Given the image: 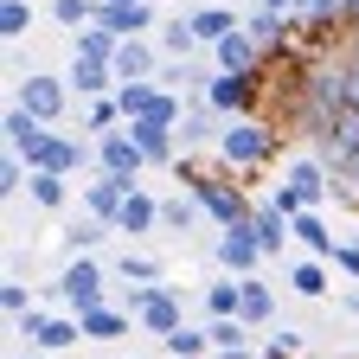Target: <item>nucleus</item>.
<instances>
[{"mask_svg": "<svg viewBox=\"0 0 359 359\" xmlns=\"http://www.w3.org/2000/svg\"><path fill=\"white\" fill-rule=\"evenodd\" d=\"M283 154V135L269 128L263 116H244V122H224V135H218V167L224 173H244V180H257L269 161Z\"/></svg>", "mask_w": 359, "mask_h": 359, "instance_id": "1", "label": "nucleus"}, {"mask_svg": "<svg viewBox=\"0 0 359 359\" xmlns=\"http://www.w3.org/2000/svg\"><path fill=\"white\" fill-rule=\"evenodd\" d=\"M122 308L135 314V327H142V334H154V340H173L180 327H187V289H180V283H154V289H135Z\"/></svg>", "mask_w": 359, "mask_h": 359, "instance_id": "2", "label": "nucleus"}, {"mask_svg": "<svg viewBox=\"0 0 359 359\" xmlns=\"http://www.w3.org/2000/svg\"><path fill=\"white\" fill-rule=\"evenodd\" d=\"M52 295H58L71 314H90V308H103V302H109V269H103L97 257H71V263H65V276L52 283Z\"/></svg>", "mask_w": 359, "mask_h": 359, "instance_id": "3", "label": "nucleus"}, {"mask_svg": "<svg viewBox=\"0 0 359 359\" xmlns=\"http://www.w3.org/2000/svg\"><path fill=\"white\" fill-rule=\"evenodd\" d=\"M205 109H212L218 122H244V116H257V109H263V71H250V77H224V71H212V83H205Z\"/></svg>", "mask_w": 359, "mask_h": 359, "instance_id": "4", "label": "nucleus"}, {"mask_svg": "<svg viewBox=\"0 0 359 359\" xmlns=\"http://www.w3.org/2000/svg\"><path fill=\"white\" fill-rule=\"evenodd\" d=\"M13 103H20V109H32L45 128H58V122H65V109H71V83H65V77H52V71H32V77H20Z\"/></svg>", "mask_w": 359, "mask_h": 359, "instance_id": "5", "label": "nucleus"}, {"mask_svg": "<svg viewBox=\"0 0 359 359\" xmlns=\"http://www.w3.org/2000/svg\"><path fill=\"white\" fill-rule=\"evenodd\" d=\"M212 263L224 269V276H263V244H257V231H250V224H238V231H218V244H212Z\"/></svg>", "mask_w": 359, "mask_h": 359, "instance_id": "6", "label": "nucleus"}, {"mask_svg": "<svg viewBox=\"0 0 359 359\" xmlns=\"http://www.w3.org/2000/svg\"><path fill=\"white\" fill-rule=\"evenodd\" d=\"M13 327H20V340H32V353H65V346L83 340L77 314H45V308H32L26 321H13Z\"/></svg>", "mask_w": 359, "mask_h": 359, "instance_id": "7", "label": "nucleus"}, {"mask_svg": "<svg viewBox=\"0 0 359 359\" xmlns=\"http://www.w3.org/2000/svg\"><path fill=\"white\" fill-rule=\"evenodd\" d=\"M283 187L308 205V212H321L327 199H334V173L321 167V161H314V154H295L289 167H283Z\"/></svg>", "mask_w": 359, "mask_h": 359, "instance_id": "8", "label": "nucleus"}, {"mask_svg": "<svg viewBox=\"0 0 359 359\" xmlns=\"http://www.w3.org/2000/svg\"><path fill=\"white\" fill-rule=\"evenodd\" d=\"M97 173H116V180H135V187H142L148 154L135 148V135H128V128H116V135H103V142H97Z\"/></svg>", "mask_w": 359, "mask_h": 359, "instance_id": "9", "label": "nucleus"}, {"mask_svg": "<svg viewBox=\"0 0 359 359\" xmlns=\"http://www.w3.org/2000/svg\"><path fill=\"white\" fill-rule=\"evenodd\" d=\"M128 193H135V180L90 173V180H83V212H90V218H103V224H116V218H122V205H128Z\"/></svg>", "mask_w": 359, "mask_h": 359, "instance_id": "10", "label": "nucleus"}, {"mask_svg": "<svg viewBox=\"0 0 359 359\" xmlns=\"http://www.w3.org/2000/svg\"><path fill=\"white\" fill-rule=\"evenodd\" d=\"M161 45L154 39H122V52H116V77L122 83H161Z\"/></svg>", "mask_w": 359, "mask_h": 359, "instance_id": "11", "label": "nucleus"}, {"mask_svg": "<svg viewBox=\"0 0 359 359\" xmlns=\"http://www.w3.org/2000/svg\"><path fill=\"white\" fill-rule=\"evenodd\" d=\"M238 321L257 334V327H276V283H263V276H244L238 283Z\"/></svg>", "mask_w": 359, "mask_h": 359, "instance_id": "12", "label": "nucleus"}, {"mask_svg": "<svg viewBox=\"0 0 359 359\" xmlns=\"http://www.w3.org/2000/svg\"><path fill=\"white\" fill-rule=\"evenodd\" d=\"M0 135H7V154L32 161V154L45 148V135H52V128H45V122H39L32 109H20V103H13V109H7V122H0Z\"/></svg>", "mask_w": 359, "mask_h": 359, "instance_id": "13", "label": "nucleus"}, {"mask_svg": "<svg viewBox=\"0 0 359 359\" xmlns=\"http://www.w3.org/2000/svg\"><path fill=\"white\" fill-rule=\"evenodd\" d=\"M250 231H257V244H263V257H289V244H295V218H283L269 199H257V218H250Z\"/></svg>", "mask_w": 359, "mask_h": 359, "instance_id": "14", "label": "nucleus"}, {"mask_svg": "<svg viewBox=\"0 0 359 359\" xmlns=\"http://www.w3.org/2000/svg\"><path fill=\"white\" fill-rule=\"evenodd\" d=\"M65 83H71V97H83V103H97V97H116V90H122V77H116L109 65H90V58H71Z\"/></svg>", "mask_w": 359, "mask_h": 359, "instance_id": "15", "label": "nucleus"}, {"mask_svg": "<svg viewBox=\"0 0 359 359\" xmlns=\"http://www.w3.org/2000/svg\"><path fill=\"white\" fill-rule=\"evenodd\" d=\"M187 26H193V39H199V52H218V45L231 39L244 20H238L231 7H193V13H187Z\"/></svg>", "mask_w": 359, "mask_h": 359, "instance_id": "16", "label": "nucleus"}, {"mask_svg": "<svg viewBox=\"0 0 359 359\" xmlns=\"http://www.w3.org/2000/svg\"><path fill=\"white\" fill-rule=\"evenodd\" d=\"M148 231H161V199L148 187H135L128 205H122V218H116V238H148Z\"/></svg>", "mask_w": 359, "mask_h": 359, "instance_id": "17", "label": "nucleus"}, {"mask_svg": "<svg viewBox=\"0 0 359 359\" xmlns=\"http://www.w3.org/2000/svg\"><path fill=\"white\" fill-rule=\"evenodd\" d=\"M327 289H334V263H321V257H295V263H289V295L321 302Z\"/></svg>", "mask_w": 359, "mask_h": 359, "instance_id": "18", "label": "nucleus"}, {"mask_svg": "<svg viewBox=\"0 0 359 359\" xmlns=\"http://www.w3.org/2000/svg\"><path fill=\"white\" fill-rule=\"evenodd\" d=\"M116 238V224H103V218H90V212H77V218H65V231H58V244L71 250V257H90L97 244H109Z\"/></svg>", "mask_w": 359, "mask_h": 359, "instance_id": "19", "label": "nucleus"}, {"mask_svg": "<svg viewBox=\"0 0 359 359\" xmlns=\"http://www.w3.org/2000/svg\"><path fill=\"white\" fill-rule=\"evenodd\" d=\"M97 26L116 32V39H148V32H161L154 26V7H97Z\"/></svg>", "mask_w": 359, "mask_h": 359, "instance_id": "20", "label": "nucleus"}, {"mask_svg": "<svg viewBox=\"0 0 359 359\" xmlns=\"http://www.w3.org/2000/svg\"><path fill=\"white\" fill-rule=\"evenodd\" d=\"M218 116L205 109V103H187V116H180V148L187 154H199V148H218Z\"/></svg>", "mask_w": 359, "mask_h": 359, "instance_id": "21", "label": "nucleus"}, {"mask_svg": "<svg viewBox=\"0 0 359 359\" xmlns=\"http://www.w3.org/2000/svg\"><path fill=\"white\" fill-rule=\"evenodd\" d=\"M77 327H83V340H122V334L135 327V314H128V308H116V302H103V308L77 314Z\"/></svg>", "mask_w": 359, "mask_h": 359, "instance_id": "22", "label": "nucleus"}, {"mask_svg": "<svg viewBox=\"0 0 359 359\" xmlns=\"http://www.w3.org/2000/svg\"><path fill=\"white\" fill-rule=\"evenodd\" d=\"M295 244H302L308 257L334 263V250H340L346 238H334V231H327V218H321V212H302V218H295Z\"/></svg>", "mask_w": 359, "mask_h": 359, "instance_id": "23", "label": "nucleus"}, {"mask_svg": "<svg viewBox=\"0 0 359 359\" xmlns=\"http://www.w3.org/2000/svg\"><path fill=\"white\" fill-rule=\"evenodd\" d=\"M116 52H122V39H116V32H103V26L71 32V58H90V65H109V71H116Z\"/></svg>", "mask_w": 359, "mask_h": 359, "instance_id": "24", "label": "nucleus"}, {"mask_svg": "<svg viewBox=\"0 0 359 359\" xmlns=\"http://www.w3.org/2000/svg\"><path fill=\"white\" fill-rule=\"evenodd\" d=\"M116 276H122V283L154 289V283H167V269H161V257H154V250H122V257H116Z\"/></svg>", "mask_w": 359, "mask_h": 359, "instance_id": "25", "label": "nucleus"}, {"mask_svg": "<svg viewBox=\"0 0 359 359\" xmlns=\"http://www.w3.org/2000/svg\"><path fill=\"white\" fill-rule=\"evenodd\" d=\"M199 218H205V205H199L193 193H167V199H161V231H193Z\"/></svg>", "mask_w": 359, "mask_h": 359, "instance_id": "26", "label": "nucleus"}, {"mask_svg": "<svg viewBox=\"0 0 359 359\" xmlns=\"http://www.w3.org/2000/svg\"><path fill=\"white\" fill-rule=\"evenodd\" d=\"M161 346H167V359H212V353H218V346H212V327H193V321L180 327L173 340H161Z\"/></svg>", "mask_w": 359, "mask_h": 359, "instance_id": "27", "label": "nucleus"}, {"mask_svg": "<svg viewBox=\"0 0 359 359\" xmlns=\"http://www.w3.org/2000/svg\"><path fill=\"white\" fill-rule=\"evenodd\" d=\"M154 45H161V58H173V65H193V52H199V39H193V26H187V20H167Z\"/></svg>", "mask_w": 359, "mask_h": 359, "instance_id": "28", "label": "nucleus"}, {"mask_svg": "<svg viewBox=\"0 0 359 359\" xmlns=\"http://www.w3.org/2000/svg\"><path fill=\"white\" fill-rule=\"evenodd\" d=\"M26 193H32L39 212H65V205H71V180H65V173H32Z\"/></svg>", "mask_w": 359, "mask_h": 359, "instance_id": "29", "label": "nucleus"}, {"mask_svg": "<svg viewBox=\"0 0 359 359\" xmlns=\"http://www.w3.org/2000/svg\"><path fill=\"white\" fill-rule=\"evenodd\" d=\"M116 128H122V103H116V97L83 103V135H97V142H103V135H116Z\"/></svg>", "mask_w": 359, "mask_h": 359, "instance_id": "30", "label": "nucleus"}, {"mask_svg": "<svg viewBox=\"0 0 359 359\" xmlns=\"http://www.w3.org/2000/svg\"><path fill=\"white\" fill-rule=\"evenodd\" d=\"M205 314H212V321H238V276L205 283Z\"/></svg>", "mask_w": 359, "mask_h": 359, "instance_id": "31", "label": "nucleus"}, {"mask_svg": "<svg viewBox=\"0 0 359 359\" xmlns=\"http://www.w3.org/2000/svg\"><path fill=\"white\" fill-rule=\"evenodd\" d=\"M32 0H0V39H7V45H20L26 32H32Z\"/></svg>", "mask_w": 359, "mask_h": 359, "instance_id": "32", "label": "nucleus"}, {"mask_svg": "<svg viewBox=\"0 0 359 359\" xmlns=\"http://www.w3.org/2000/svg\"><path fill=\"white\" fill-rule=\"evenodd\" d=\"M97 7L103 0H52V20L65 32H83V26H97Z\"/></svg>", "mask_w": 359, "mask_h": 359, "instance_id": "33", "label": "nucleus"}, {"mask_svg": "<svg viewBox=\"0 0 359 359\" xmlns=\"http://www.w3.org/2000/svg\"><path fill=\"white\" fill-rule=\"evenodd\" d=\"M302 346H308V334H302V327H289V321H276V327H269V340H263V353H269V359H302Z\"/></svg>", "mask_w": 359, "mask_h": 359, "instance_id": "34", "label": "nucleus"}, {"mask_svg": "<svg viewBox=\"0 0 359 359\" xmlns=\"http://www.w3.org/2000/svg\"><path fill=\"white\" fill-rule=\"evenodd\" d=\"M212 346H218V353H257L244 321H212Z\"/></svg>", "mask_w": 359, "mask_h": 359, "instance_id": "35", "label": "nucleus"}, {"mask_svg": "<svg viewBox=\"0 0 359 359\" xmlns=\"http://www.w3.org/2000/svg\"><path fill=\"white\" fill-rule=\"evenodd\" d=\"M0 308H7V314H13V321H26V314H32L39 302H32V289H26L20 276H7V283H0Z\"/></svg>", "mask_w": 359, "mask_h": 359, "instance_id": "36", "label": "nucleus"}, {"mask_svg": "<svg viewBox=\"0 0 359 359\" xmlns=\"http://www.w3.org/2000/svg\"><path fill=\"white\" fill-rule=\"evenodd\" d=\"M334 65H340V83H346V103L359 109V45H353V39L334 52Z\"/></svg>", "mask_w": 359, "mask_h": 359, "instance_id": "37", "label": "nucleus"}, {"mask_svg": "<svg viewBox=\"0 0 359 359\" xmlns=\"http://www.w3.org/2000/svg\"><path fill=\"white\" fill-rule=\"evenodd\" d=\"M334 276H346V283L359 289V244H340V250H334Z\"/></svg>", "mask_w": 359, "mask_h": 359, "instance_id": "38", "label": "nucleus"}, {"mask_svg": "<svg viewBox=\"0 0 359 359\" xmlns=\"http://www.w3.org/2000/svg\"><path fill=\"white\" fill-rule=\"evenodd\" d=\"M257 7H269V13H283V20H295V13H302V0H257Z\"/></svg>", "mask_w": 359, "mask_h": 359, "instance_id": "39", "label": "nucleus"}, {"mask_svg": "<svg viewBox=\"0 0 359 359\" xmlns=\"http://www.w3.org/2000/svg\"><path fill=\"white\" fill-rule=\"evenodd\" d=\"M340 308H346V314H359V289H340Z\"/></svg>", "mask_w": 359, "mask_h": 359, "instance_id": "40", "label": "nucleus"}, {"mask_svg": "<svg viewBox=\"0 0 359 359\" xmlns=\"http://www.w3.org/2000/svg\"><path fill=\"white\" fill-rule=\"evenodd\" d=\"M103 7H148V0H103Z\"/></svg>", "mask_w": 359, "mask_h": 359, "instance_id": "41", "label": "nucleus"}, {"mask_svg": "<svg viewBox=\"0 0 359 359\" xmlns=\"http://www.w3.org/2000/svg\"><path fill=\"white\" fill-rule=\"evenodd\" d=\"M26 359H32V353H26Z\"/></svg>", "mask_w": 359, "mask_h": 359, "instance_id": "42", "label": "nucleus"}]
</instances>
